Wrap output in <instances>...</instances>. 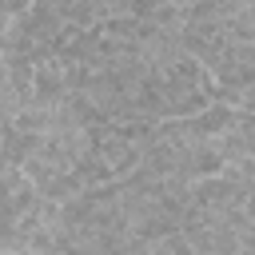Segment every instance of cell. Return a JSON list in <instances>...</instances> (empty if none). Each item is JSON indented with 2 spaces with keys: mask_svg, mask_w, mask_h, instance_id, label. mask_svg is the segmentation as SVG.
Masks as SVG:
<instances>
[{
  "mask_svg": "<svg viewBox=\"0 0 255 255\" xmlns=\"http://www.w3.org/2000/svg\"><path fill=\"white\" fill-rule=\"evenodd\" d=\"M72 96L68 80H64V60H44L36 68V80H32V104L28 108H60L64 100Z\"/></svg>",
  "mask_w": 255,
  "mask_h": 255,
  "instance_id": "6da1fadb",
  "label": "cell"
},
{
  "mask_svg": "<svg viewBox=\"0 0 255 255\" xmlns=\"http://www.w3.org/2000/svg\"><path fill=\"white\" fill-rule=\"evenodd\" d=\"M72 171L84 179V187H96V183H112V179H116L112 163H108V159H104V151H96V147H88V151L72 163Z\"/></svg>",
  "mask_w": 255,
  "mask_h": 255,
  "instance_id": "7a4b0ae2",
  "label": "cell"
},
{
  "mask_svg": "<svg viewBox=\"0 0 255 255\" xmlns=\"http://www.w3.org/2000/svg\"><path fill=\"white\" fill-rule=\"evenodd\" d=\"M40 191H44V199H52V203H64V199H72V195H80L84 191V179L68 167V171H56V175H48L44 183H40Z\"/></svg>",
  "mask_w": 255,
  "mask_h": 255,
  "instance_id": "3957f363",
  "label": "cell"
},
{
  "mask_svg": "<svg viewBox=\"0 0 255 255\" xmlns=\"http://www.w3.org/2000/svg\"><path fill=\"white\" fill-rule=\"evenodd\" d=\"M159 4H163V0H131V16H135V20H151V16L159 12Z\"/></svg>",
  "mask_w": 255,
  "mask_h": 255,
  "instance_id": "277c9868",
  "label": "cell"
},
{
  "mask_svg": "<svg viewBox=\"0 0 255 255\" xmlns=\"http://www.w3.org/2000/svg\"><path fill=\"white\" fill-rule=\"evenodd\" d=\"M32 4H36V0H4V20H16V16H24Z\"/></svg>",
  "mask_w": 255,
  "mask_h": 255,
  "instance_id": "5b68a950",
  "label": "cell"
},
{
  "mask_svg": "<svg viewBox=\"0 0 255 255\" xmlns=\"http://www.w3.org/2000/svg\"><path fill=\"white\" fill-rule=\"evenodd\" d=\"M44 4H52V8H56V12L64 16V20H68V16H72V8H76L80 0H44Z\"/></svg>",
  "mask_w": 255,
  "mask_h": 255,
  "instance_id": "8992f818",
  "label": "cell"
},
{
  "mask_svg": "<svg viewBox=\"0 0 255 255\" xmlns=\"http://www.w3.org/2000/svg\"><path fill=\"white\" fill-rule=\"evenodd\" d=\"M239 108H243V112H255V84H251V88L243 92V100H239Z\"/></svg>",
  "mask_w": 255,
  "mask_h": 255,
  "instance_id": "52a82bcc",
  "label": "cell"
},
{
  "mask_svg": "<svg viewBox=\"0 0 255 255\" xmlns=\"http://www.w3.org/2000/svg\"><path fill=\"white\" fill-rule=\"evenodd\" d=\"M243 211H247V215L255 219V195H247V207H243Z\"/></svg>",
  "mask_w": 255,
  "mask_h": 255,
  "instance_id": "ba28073f",
  "label": "cell"
}]
</instances>
